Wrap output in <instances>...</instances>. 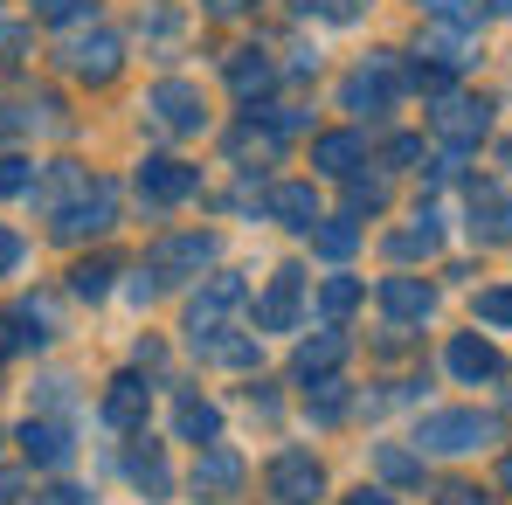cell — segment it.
I'll list each match as a JSON object with an SVG mask.
<instances>
[{
    "label": "cell",
    "mask_w": 512,
    "mask_h": 505,
    "mask_svg": "<svg viewBox=\"0 0 512 505\" xmlns=\"http://www.w3.org/2000/svg\"><path fill=\"white\" fill-rule=\"evenodd\" d=\"M478 443H499V416H485V409H436V416L416 422L423 457H464Z\"/></svg>",
    "instance_id": "1"
},
{
    "label": "cell",
    "mask_w": 512,
    "mask_h": 505,
    "mask_svg": "<svg viewBox=\"0 0 512 505\" xmlns=\"http://www.w3.org/2000/svg\"><path fill=\"white\" fill-rule=\"evenodd\" d=\"M409 84V70H402V56H388V49H381V56H367V63H360V70H353V77H346V111H367V118H374V111H388V104H395V90Z\"/></svg>",
    "instance_id": "2"
},
{
    "label": "cell",
    "mask_w": 512,
    "mask_h": 505,
    "mask_svg": "<svg viewBox=\"0 0 512 505\" xmlns=\"http://www.w3.org/2000/svg\"><path fill=\"white\" fill-rule=\"evenodd\" d=\"M429 125H436V139H443V146L471 153V146L492 132V104H485V97H457V90H443V97H436V111H429Z\"/></svg>",
    "instance_id": "3"
},
{
    "label": "cell",
    "mask_w": 512,
    "mask_h": 505,
    "mask_svg": "<svg viewBox=\"0 0 512 505\" xmlns=\"http://www.w3.org/2000/svg\"><path fill=\"white\" fill-rule=\"evenodd\" d=\"M118 229V187L111 180H90L84 201H70L56 215V243H90V236H111Z\"/></svg>",
    "instance_id": "4"
},
{
    "label": "cell",
    "mask_w": 512,
    "mask_h": 505,
    "mask_svg": "<svg viewBox=\"0 0 512 505\" xmlns=\"http://www.w3.org/2000/svg\"><path fill=\"white\" fill-rule=\"evenodd\" d=\"M208 263H215V236H208V229H187V236H160V243L146 250V270H153L160 284L201 277Z\"/></svg>",
    "instance_id": "5"
},
{
    "label": "cell",
    "mask_w": 512,
    "mask_h": 505,
    "mask_svg": "<svg viewBox=\"0 0 512 505\" xmlns=\"http://www.w3.org/2000/svg\"><path fill=\"white\" fill-rule=\"evenodd\" d=\"M319 492H326V471H319L312 450H277L270 457V499L277 505H312Z\"/></svg>",
    "instance_id": "6"
},
{
    "label": "cell",
    "mask_w": 512,
    "mask_h": 505,
    "mask_svg": "<svg viewBox=\"0 0 512 505\" xmlns=\"http://www.w3.org/2000/svg\"><path fill=\"white\" fill-rule=\"evenodd\" d=\"M146 111H153V125H160V132H173V139L208 125V111H201V90L187 84V77H167V84H153V90H146Z\"/></svg>",
    "instance_id": "7"
},
{
    "label": "cell",
    "mask_w": 512,
    "mask_h": 505,
    "mask_svg": "<svg viewBox=\"0 0 512 505\" xmlns=\"http://www.w3.org/2000/svg\"><path fill=\"white\" fill-rule=\"evenodd\" d=\"M63 70H70L77 84H111V77L125 70V42L104 35V28H97V35H77V42L63 49Z\"/></svg>",
    "instance_id": "8"
},
{
    "label": "cell",
    "mask_w": 512,
    "mask_h": 505,
    "mask_svg": "<svg viewBox=\"0 0 512 505\" xmlns=\"http://www.w3.org/2000/svg\"><path fill=\"white\" fill-rule=\"evenodd\" d=\"M201 194V167H187V160H146L139 167V201L146 208H173V201H194Z\"/></svg>",
    "instance_id": "9"
},
{
    "label": "cell",
    "mask_w": 512,
    "mask_h": 505,
    "mask_svg": "<svg viewBox=\"0 0 512 505\" xmlns=\"http://www.w3.org/2000/svg\"><path fill=\"white\" fill-rule=\"evenodd\" d=\"M243 277L236 270H222V277H208L201 291H194V305H187V333H208V326H229V312L243 305Z\"/></svg>",
    "instance_id": "10"
},
{
    "label": "cell",
    "mask_w": 512,
    "mask_h": 505,
    "mask_svg": "<svg viewBox=\"0 0 512 505\" xmlns=\"http://www.w3.org/2000/svg\"><path fill=\"white\" fill-rule=\"evenodd\" d=\"M28 194H35V208H42V215H63L70 201H84V194H90V167H77V160H49V167L35 173V187H28Z\"/></svg>",
    "instance_id": "11"
},
{
    "label": "cell",
    "mask_w": 512,
    "mask_h": 505,
    "mask_svg": "<svg viewBox=\"0 0 512 505\" xmlns=\"http://www.w3.org/2000/svg\"><path fill=\"white\" fill-rule=\"evenodd\" d=\"M298 305H305V270H277L270 291L256 298V326L263 333H291L298 326Z\"/></svg>",
    "instance_id": "12"
},
{
    "label": "cell",
    "mask_w": 512,
    "mask_h": 505,
    "mask_svg": "<svg viewBox=\"0 0 512 505\" xmlns=\"http://www.w3.org/2000/svg\"><path fill=\"white\" fill-rule=\"evenodd\" d=\"M381 312L395 326H423L429 312H436V291H429L423 277H381Z\"/></svg>",
    "instance_id": "13"
},
{
    "label": "cell",
    "mask_w": 512,
    "mask_h": 505,
    "mask_svg": "<svg viewBox=\"0 0 512 505\" xmlns=\"http://www.w3.org/2000/svg\"><path fill=\"white\" fill-rule=\"evenodd\" d=\"M146 409H153L146 374H118V381L104 388V422H111V429H146Z\"/></svg>",
    "instance_id": "14"
},
{
    "label": "cell",
    "mask_w": 512,
    "mask_h": 505,
    "mask_svg": "<svg viewBox=\"0 0 512 505\" xmlns=\"http://www.w3.org/2000/svg\"><path fill=\"white\" fill-rule=\"evenodd\" d=\"M21 450H28V464L63 471V464H70V429H63L56 416H28L21 422Z\"/></svg>",
    "instance_id": "15"
},
{
    "label": "cell",
    "mask_w": 512,
    "mask_h": 505,
    "mask_svg": "<svg viewBox=\"0 0 512 505\" xmlns=\"http://www.w3.org/2000/svg\"><path fill=\"white\" fill-rule=\"evenodd\" d=\"M263 208H270V222H284V229H319V194L305 187V180H284V187H270L263 194Z\"/></svg>",
    "instance_id": "16"
},
{
    "label": "cell",
    "mask_w": 512,
    "mask_h": 505,
    "mask_svg": "<svg viewBox=\"0 0 512 505\" xmlns=\"http://www.w3.org/2000/svg\"><path fill=\"white\" fill-rule=\"evenodd\" d=\"M236 485H243V457L222 450V443H208V450L194 457V492H201V499H229Z\"/></svg>",
    "instance_id": "17"
},
{
    "label": "cell",
    "mask_w": 512,
    "mask_h": 505,
    "mask_svg": "<svg viewBox=\"0 0 512 505\" xmlns=\"http://www.w3.org/2000/svg\"><path fill=\"white\" fill-rule=\"evenodd\" d=\"M471 236L478 243H512V194L506 187H471Z\"/></svg>",
    "instance_id": "18"
},
{
    "label": "cell",
    "mask_w": 512,
    "mask_h": 505,
    "mask_svg": "<svg viewBox=\"0 0 512 505\" xmlns=\"http://www.w3.org/2000/svg\"><path fill=\"white\" fill-rule=\"evenodd\" d=\"M340 360H346V333L326 326V333H312L291 353V374H298V381H326V374H340Z\"/></svg>",
    "instance_id": "19"
},
{
    "label": "cell",
    "mask_w": 512,
    "mask_h": 505,
    "mask_svg": "<svg viewBox=\"0 0 512 505\" xmlns=\"http://www.w3.org/2000/svg\"><path fill=\"white\" fill-rule=\"evenodd\" d=\"M443 360H450V374H457V381H499V367H506V360H499V346H492V339H478V333H457Z\"/></svg>",
    "instance_id": "20"
},
{
    "label": "cell",
    "mask_w": 512,
    "mask_h": 505,
    "mask_svg": "<svg viewBox=\"0 0 512 505\" xmlns=\"http://www.w3.org/2000/svg\"><path fill=\"white\" fill-rule=\"evenodd\" d=\"M187 346L215 367H256V339L236 333V326H208V333H187Z\"/></svg>",
    "instance_id": "21"
},
{
    "label": "cell",
    "mask_w": 512,
    "mask_h": 505,
    "mask_svg": "<svg viewBox=\"0 0 512 505\" xmlns=\"http://www.w3.org/2000/svg\"><path fill=\"white\" fill-rule=\"evenodd\" d=\"M173 429H180V443L208 450V443L222 436V409H215V402H201V395H180V402H173Z\"/></svg>",
    "instance_id": "22"
},
{
    "label": "cell",
    "mask_w": 512,
    "mask_h": 505,
    "mask_svg": "<svg viewBox=\"0 0 512 505\" xmlns=\"http://www.w3.org/2000/svg\"><path fill=\"white\" fill-rule=\"evenodd\" d=\"M270 84H277V63H270L263 49H236V56H229V90H236L243 104H250V97H263Z\"/></svg>",
    "instance_id": "23"
},
{
    "label": "cell",
    "mask_w": 512,
    "mask_h": 505,
    "mask_svg": "<svg viewBox=\"0 0 512 505\" xmlns=\"http://www.w3.org/2000/svg\"><path fill=\"white\" fill-rule=\"evenodd\" d=\"M436 250H443V229H436V215H429V208L409 222V229H395V236H388V256H395V263H416V256L429 263Z\"/></svg>",
    "instance_id": "24"
},
{
    "label": "cell",
    "mask_w": 512,
    "mask_h": 505,
    "mask_svg": "<svg viewBox=\"0 0 512 505\" xmlns=\"http://www.w3.org/2000/svg\"><path fill=\"white\" fill-rule=\"evenodd\" d=\"M312 167L346 180V173L360 167V132H326V139H312Z\"/></svg>",
    "instance_id": "25"
},
{
    "label": "cell",
    "mask_w": 512,
    "mask_h": 505,
    "mask_svg": "<svg viewBox=\"0 0 512 505\" xmlns=\"http://www.w3.org/2000/svg\"><path fill=\"white\" fill-rule=\"evenodd\" d=\"M312 250L326 256V263H346V256L360 250V229H353V215H319V229H312Z\"/></svg>",
    "instance_id": "26"
},
{
    "label": "cell",
    "mask_w": 512,
    "mask_h": 505,
    "mask_svg": "<svg viewBox=\"0 0 512 505\" xmlns=\"http://www.w3.org/2000/svg\"><path fill=\"white\" fill-rule=\"evenodd\" d=\"M423 63L464 70V63H471V35H464V28H429V35H423Z\"/></svg>",
    "instance_id": "27"
},
{
    "label": "cell",
    "mask_w": 512,
    "mask_h": 505,
    "mask_svg": "<svg viewBox=\"0 0 512 505\" xmlns=\"http://www.w3.org/2000/svg\"><path fill=\"white\" fill-rule=\"evenodd\" d=\"M388 208V180L381 173H346V215H381Z\"/></svg>",
    "instance_id": "28"
},
{
    "label": "cell",
    "mask_w": 512,
    "mask_h": 505,
    "mask_svg": "<svg viewBox=\"0 0 512 505\" xmlns=\"http://www.w3.org/2000/svg\"><path fill=\"white\" fill-rule=\"evenodd\" d=\"M353 305H360V284H353V277H326V284H319V312H326V326H346Z\"/></svg>",
    "instance_id": "29"
},
{
    "label": "cell",
    "mask_w": 512,
    "mask_h": 505,
    "mask_svg": "<svg viewBox=\"0 0 512 505\" xmlns=\"http://www.w3.org/2000/svg\"><path fill=\"white\" fill-rule=\"evenodd\" d=\"M125 471H132V485H139V492H153V499H167L173 471H167V457H160V450H132V464H125Z\"/></svg>",
    "instance_id": "30"
},
{
    "label": "cell",
    "mask_w": 512,
    "mask_h": 505,
    "mask_svg": "<svg viewBox=\"0 0 512 505\" xmlns=\"http://www.w3.org/2000/svg\"><path fill=\"white\" fill-rule=\"evenodd\" d=\"M111 277H118V263H111V256H84V263L70 270V291H77V298H104V291H111Z\"/></svg>",
    "instance_id": "31"
},
{
    "label": "cell",
    "mask_w": 512,
    "mask_h": 505,
    "mask_svg": "<svg viewBox=\"0 0 512 505\" xmlns=\"http://www.w3.org/2000/svg\"><path fill=\"white\" fill-rule=\"evenodd\" d=\"M423 14L436 28H464V35H478V0H423Z\"/></svg>",
    "instance_id": "32"
},
{
    "label": "cell",
    "mask_w": 512,
    "mask_h": 505,
    "mask_svg": "<svg viewBox=\"0 0 512 505\" xmlns=\"http://www.w3.org/2000/svg\"><path fill=\"white\" fill-rule=\"evenodd\" d=\"M35 7V21H49V28H77L97 14V0H28Z\"/></svg>",
    "instance_id": "33"
},
{
    "label": "cell",
    "mask_w": 512,
    "mask_h": 505,
    "mask_svg": "<svg viewBox=\"0 0 512 505\" xmlns=\"http://www.w3.org/2000/svg\"><path fill=\"white\" fill-rule=\"evenodd\" d=\"M374 464H381V478H388V485H416V478H423V457H409V450H395V443H381V457H374Z\"/></svg>",
    "instance_id": "34"
},
{
    "label": "cell",
    "mask_w": 512,
    "mask_h": 505,
    "mask_svg": "<svg viewBox=\"0 0 512 505\" xmlns=\"http://www.w3.org/2000/svg\"><path fill=\"white\" fill-rule=\"evenodd\" d=\"M28 187H35V160L0 153V194H28Z\"/></svg>",
    "instance_id": "35"
},
{
    "label": "cell",
    "mask_w": 512,
    "mask_h": 505,
    "mask_svg": "<svg viewBox=\"0 0 512 505\" xmlns=\"http://www.w3.org/2000/svg\"><path fill=\"white\" fill-rule=\"evenodd\" d=\"M478 319H485V326H512V284L478 291Z\"/></svg>",
    "instance_id": "36"
},
{
    "label": "cell",
    "mask_w": 512,
    "mask_h": 505,
    "mask_svg": "<svg viewBox=\"0 0 512 505\" xmlns=\"http://www.w3.org/2000/svg\"><path fill=\"white\" fill-rule=\"evenodd\" d=\"M312 388H319V395H312V416H319V422H340V409H346V388L333 381V374H326V381H312Z\"/></svg>",
    "instance_id": "37"
},
{
    "label": "cell",
    "mask_w": 512,
    "mask_h": 505,
    "mask_svg": "<svg viewBox=\"0 0 512 505\" xmlns=\"http://www.w3.org/2000/svg\"><path fill=\"white\" fill-rule=\"evenodd\" d=\"M381 160H388V167H416V160H429V153H423V139H388Z\"/></svg>",
    "instance_id": "38"
},
{
    "label": "cell",
    "mask_w": 512,
    "mask_h": 505,
    "mask_svg": "<svg viewBox=\"0 0 512 505\" xmlns=\"http://www.w3.org/2000/svg\"><path fill=\"white\" fill-rule=\"evenodd\" d=\"M298 14H326V21H353V7L346 0H291Z\"/></svg>",
    "instance_id": "39"
},
{
    "label": "cell",
    "mask_w": 512,
    "mask_h": 505,
    "mask_svg": "<svg viewBox=\"0 0 512 505\" xmlns=\"http://www.w3.org/2000/svg\"><path fill=\"white\" fill-rule=\"evenodd\" d=\"M436 499H443V505H485V492H478V485H443Z\"/></svg>",
    "instance_id": "40"
},
{
    "label": "cell",
    "mask_w": 512,
    "mask_h": 505,
    "mask_svg": "<svg viewBox=\"0 0 512 505\" xmlns=\"http://www.w3.org/2000/svg\"><path fill=\"white\" fill-rule=\"evenodd\" d=\"M28 505H90L77 485H56V492H42V499H28Z\"/></svg>",
    "instance_id": "41"
},
{
    "label": "cell",
    "mask_w": 512,
    "mask_h": 505,
    "mask_svg": "<svg viewBox=\"0 0 512 505\" xmlns=\"http://www.w3.org/2000/svg\"><path fill=\"white\" fill-rule=\"evenodd\" d=\"M14 263H21V236H14V229H0V277H7Z\"/></svg>",
    "instance_id": "42"
},
{
    "label": "cell",
    "mask_w": 512,
    "mask_h": 505,
    "mask_svg": "<svg viewBox=\"0 0 512 505\" xmlns=\"http://www.w3.org/2000/svg\"><path fill=\"white\" fill-rule=\"evenodd\" d=\"M0 505H21V471H0Z\"/></svg>",
    "instance_id": "43"
},
{
    "label": "cell",
    "mask_w": 512,
    "mask_h": 505,
    "mask_svg": "<svg viewBox=\"0 0 512 505\" xmlns=\"http://www.w3.org/2000/svg\"><path fill=\"white\" fill-rule=\"evenodd\" d=\"M346 505H395V499H388V492H353Z\"/></svg>",
    "instance_id": "44"
},
{
    "label": "cell",
    "mask_w": 512,
    "mask_h": 505,
    "mask_svg": "<svg viewBox=\"0 0 512 505\" xmlns=\"http://www.w3.org/2000/svg\"><path fill=\"white\" fill-rule=\"evenodd\" d=\"M208 7H215V14H243L250 0H208Z\"/></svg>",
    "instance_id": "45"
},
{
    "label": "cell",
    "mask_w": 512,
    "mask_h": 505,
    "mask_svg": "<svg viewBox=\"0 0 512 505\" xmlns=\"http://www.w3.org/2000/svg\"><path fill=\"white\" fill-rule=\"evenodd\" d=\"M499 485H506V492H512V457H506V464H499Z\"/></svg>",
    "instance_id": "46"
},
{
    "label": "cell",
    "mask_w": 512,
    "mask_h": 505,
    "mask_svg": "<svg viewBox=\"0 0 512 505\" xmlns=\"http://www.w3.org/2000/svg\"><path fill=\"white\" fill-rule=\"evenodd\" d=\"M492 14H512V0H492Z\"/></svg>",
    "instance_id": "47"
},
{
    "label": "cell",
    "mask_w": 512,
    "mask_h": 505,
    "mask_svg": "<svg viewBox=\"0 0 512 505\" xmlns=\"http://www.w3.org/2000/svg\"><path fill=\"white\" fill-rule=\"evenodd\" d=\"M499 160H506V167H512V139H506V146H499Z\"/></svg>",
    "instance_id": "48"
}]
</instances>
